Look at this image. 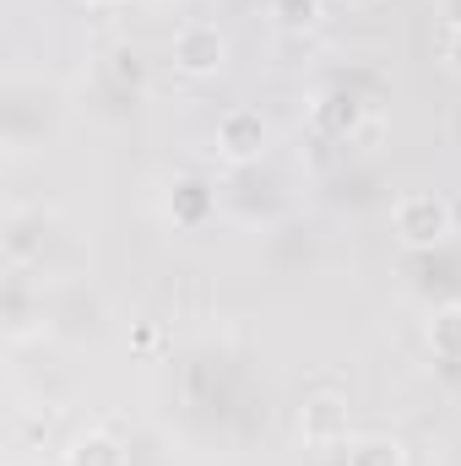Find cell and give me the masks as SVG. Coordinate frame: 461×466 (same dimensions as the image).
<instances>
[{
  "mask_svg": "<svg viewBox=\"0 0 461 466\" xmlns=\"http://www.w3.org/2000/svg\"><path fill=\"white\" fill-rule=\"evenodd\" d=\"M353 466H396V451L391 445H358L353 451Z\"/></svg>",
  "mask_w": 461,
  "mask_h": 466,
  "instance_id": "cell-8",
  "label": "cell"
},
{
  "mask_svg": "<svg viewBox=\"0 0 461 466\" xmlns=\"http://www.w3.org/2000/svg\"><path fill=\"white\" fill-rule=\"evenodd\" d=\"M396 228H402V238H413V244H435V238H446V228H451V212L435 196H407L396 207Z\"/></svg>",
  "mask_w": 461,
  "mask_h": 466,
  "instance_id": "cell-1",
  "label": "cell"
},
{
  "mask_svg": "<svg viewBox=\"0 0 461 466\" xmlns=\"http://www.w3.org/2000/svg\"><path fill=\"white\" fill-rule=\"evenodd\" d=\"M77 466H125L115 440H82L77 445Z\"/></svg>",
  "mask_w": 461,
  "mask_h": 466,
  "instance_id": "cell-4",
  "label": "cell"
},
{
  "mask_svg": "<svg viewBox=\"0 0 461 466\" xmlns=\"http://www.w3.org/2000/svg\"><path fill=\"white\" fill-rule=\"evenodd\" d=\"M337 423V401H315V418H310V429H332Z\"/></svg>",
  "mask_w": 461,
  "mask_h": 466,
  "instance_id": "cell-9",
  "label": "cell"
},
{
  "mask_svg": "<svg viewBox=\"0 0 461 466\" xmlns=\"http://www.w3.org/2000/svg\"><path fill=\"white\" fill-rule=\"evenodd\" d=\"M321 119H326L332 130H347V125L358 119V104H353V98H326V109H321Z\"/></svg>",
  "mask_w": 461,
  "mask_h": 466,
  "instance_id": "cell-7",
  "label": "cell"
},
{
  "mask_svg": "<svg viewBox=\"0 0 461 466\" xmlns=\"http://www.w3.org/2000/svg\"><path fill=\"white\" fill-rule=\"evenodd\" d=\"M451 60H456V66H461V33H456V44H451Z\"/></svg>",
  "mask_w": 461,
  "mask_h": 466,
  "instance_id": "cell-11",
  "label": "cell"
},
{
  "mask_svg": "<svg viewBox=\"0 0 461 466\" xmlns=\"http://www.w3.org/2000/svg\"><path fill=\"white\" fill-rule=\"evenodd\" d=\"M174 55H179L185 71H212V66L223 60V38H218L212 27H190V33H179Z\"/></svg>",
  "mask_w": 461,
  "mask_h": 466,
  "instance_id": "cell-2",
  "label": "cell"
},
{
  "mask_svg": "<svg viewBox=\"0 0 461 466\" xmlns=\"http://www.w3.org/2000/svg\"><path fill=\"white\" fill-rule=\"evenodd\" d=\"M435 348L440 352H461V309H446L435 320Z\"/></svg>",
  "mask_w": 461,
  "mask_h": 466,
  "instance_id": "cell-5",
  "label": "cell"
},
{
  "mask_svg": "<svg viewBox=\"0 0 461 466\" xmlns=\"http://www.w3.org/2000/svg\"><path fill=\"white\" fill-rule=\"evenodd\" d=\"M261 115H229L223 119V147H229V157H250V152H261Z\"/></svg>",
  "mask_w": 461,
  "mask_h": 466,
  "instance_id": "cell-3",
  "label": "cell"
},
{
  "mask_svg": "<svg viewBox=\"0 0 461 466\" xmlns=\"http://www.w3.org/2000/svg\"><path fill=\"white\" fill-rule=\"evenodd\" d=\"M277 16H282L288 27H310V22L321 16V5H315V0H277Z\"/></svg>",
  "mask_w": 461,
  "mask_h": 466,
  "instance_id": "cell-6",
  "label": "cell"
},
{
  "mask_svg": "<svg viewBox=\"0 0 461 466\" xmlns=\"http://www.w3.org/2000/svg\"><path fill=\"white\" fill-rule=\"evenodd\" d=\"M446 11H451V16H456V27H461V0H446Z\"/></svg>",
  "mask_w": 461,
  "mask_h": 466,
  "instance_id": "cell-10",
  "label": "cell"
}]
</instances>
